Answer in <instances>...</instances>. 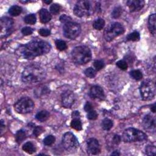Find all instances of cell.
<instances>
[{
    "label": "cell",
    "instance_id": "1",
    "mask_svg": "<svg viewBox=\"0 0 156 156\" xmlns=\"http://www.w3.org/2000/svg\"><path fill=\"white\" fill-rule=\"evenodd\" d=\"M51 49L50 44L40 40H33L26 45L19 46L16 51V55L22 58L32 60L38 56L48 53Z\"/></svg>",
    "mask_w": 156,
    "mask_h": 156
},
{
    "label": "cell",
    "instance_id": "2",
    "mask_svg": "<svg viewBox=\"0 0 156 156\" xmlns=\"http://www.w3.org/2000/svg\"><path fill=\"white\" fill-rule=\"evenodd\" d=\"M46 77L44 68L38 64H31L27 66L22 74V80L27 84H33L42 81Z\"/></svg>",
    "mask_w": 156,
    "mask_h": 156
},
{
    "label": "cell",
    "instance_id": "3",
    "mask_svg": "<svg viewBox=\"0 0 156 156\" xmlns=\"http://www.w3.org/2000/svg\"><path fill=\"white\" fill-rule=\"evenodd\" d=\"M100 3L96 2L93 5V3L88 0H81L77 2L73 9V13L78 17L85 16H90L95 11L100 10Z\"/></svg>",
    "mask_w": 156,
    "mask_h": 156
},
{
    "label": "cell",
    "instance_id": "4",
    "mask_svg": "<svg viewBox=\"0 0 156 156\" xmlns=\"http://www.w3.org/2000/svg\"><path fill=\"white\" fill-rule=\"evenodd\" d=\"M72 60L77 65H84L89 62L92 57L90 48L86 46H79L74 48L71 52Z\"/></svg>",
    "mask_w": 156,
    "mask_h": 156
},
{
    "label": "cell",
    "instance_id": "5",
    "mask_svg": "<svg viewBox=\"0 0 156 156\" xmlns=\"http://www.w3.org/2000/svg\"><path fill=\"white\" fill-rule=\"evenodd\" d=\"M148 136L143 132L135 128H130L126 129L122 136L123 142L132 143L136 142H143L147 140Z\"/></svg>",
    "mask_w": 156,
    "mask_h": 156
},
{
    "label": "cell",
    "instance_id": "6",
    "mask_svg": "<svg viewBox=\"0 0 156 156\" xmlns=\"http://www.w3.org/2000/svg\"><path fill=\"white\" fill-rule=\"evenodd\" d=\"M124 32L123 26L120 23L114 22L109 24L105 29L104 32V37L107 42L113 40L115 38Z\"/></svg>",
    "mask_w": 156,
    "mask_h": 156
},
{
    "label": "cell",
    "instance_id": "7",
    "mask_svg": "<svg viewBox=\"0 0 156 156\" xmlns=\"http://www.w3.org/2000/svg\"><path fill=\"white\" fill-rule=\"evenodd\" d=\"M140 92L143 100H152L155 94V83L150 80H146L143 81L140 85Z\"/></svg>",
    "mask_w": 156,
    "mask_h": 156
},
{
    "label": "cell",
    "instance_id": "8",
    "mask_svg": "<svg viewBox=\"0 0 156 156\" xmlns=\"http://www.w3.org/2000/svg\"><path fill=\"white\" fill-rule=\"evenodd\" d=\"M34 101L28 97H23L14 104V109L18 113L26 114L31 113L34 109Z\"/></svg>",
    "mask_w": 156,
    "mask_h": 156
},
{
    "label": "cell",
    "instance_id": "9",
    "mask_svg": "<svg viewBox=\"0 0 156 156\" xmlns=\"http://www.w3.org/2000/svg\"><path fill=\"white\" fill-rule=\"evenodd\" d=\"M81 32V28L79 23L75 22H69L64 25L63 32L64 36L71 40H74L80 35Z\"/></svg>",
    "mask_w": 156,
    "mask_h": 156
},
{
    "label": "cell",
    "instance_id": "10",
    "mask_svg": "<svg viewBox=\"0 0 156 156\" xmlns=\"http://www.w3.org/2000/svg\"><path fill=\"white\" fill-rule=\"evenodd\" d=\"M62 145L67 151L74 152L79 148L80 144L75 135L73 133L68 132L63 135Z\"/></svg>",
    "mask_w": 156,
    "mask_h": 156
},
{
    "label": "cell",
    "instance_id": "11",
    "mask_svg": "<svg viewBox=\"0 0 156 156\" xmlns=\"http://www.w3.org/2000/svg\"><path fill=\"white\" fill-rule=\"evenodd\" d=\"M14 20L8 16H3L0 20L1 37H7L14 31Z\"/></svg>",
    "mask_w": 156,
    "mask_h": 156
},
{
    "label": "cell",
    "instance_id": "12",
    "mask_svg": "<svg viewBox=\"0 0 156 156\" xmlns=\"http://www.w3.org/2000/svg\"><path fill=\"white\" fill-rule=\"evenodd\" d=\"M61 98L62 106L65 108H71L76 101V96L73 92L67 90L62 94Z\"/></svg>",
    "mask_w": 156,
    "mask_h": 156
},
{
    "label": "cell",
    "instance_id": "13",
    "mask_svg": "<svg viewBox=\"0 0 156 156\" xmlns=\"http://www.w3.org/2000/svg\"><path fill=\"white\" fill-rule=\"evenodd\" d=\"M143 126L145 129L149 132H155V118L151 115H146L143 120Z\"/></svg>",
    "mask_w": 156,
    "mask_h": 156
},
{
    "label": "cell",
    "instance_id": "14",
    "mask_svg": "<svg viewBox=\"0 0 156 156\" xmlns=\"http://www.w3.org/2000/svg\"><path fill=\"white\" fill-rule=\"evenodd\" d=\"M87 151L92 155L99 154L101 152L100 143L96 139L94 138L89 139L87 140Z\"/></svg>",
    "mask_w": 156,
    "mask_h": 156
},
{
    "label": "cell",
    "instance_id": "15",
    "mask_svg": "<svg viewBox=\"0 0 156 156\" xmlns=\"http://www.w3.org/2000/svg\"><path fill=\"white\" fill-rule=\"evenodd\" d=\"M89 94H90V96L92 98L98 99L101 101L104 100L106 98L103 89L98 86H93L90 88Z\"/></svg>",
    "mask_w": 156,
    "mask_h": 156
},
{
    "label": "cell",
    "instance_id": "16",
    "mask_svg": "<svg viewBox=\"0 0 156 156\" xmlns=\"http://www.w3.org/2000/svg\"><path fill=\"white\" fill-rule=\"evenodd\" d=\"M126 4L130 12H134L140 10L144 7L145 3L143 0H129Z\"/></svg>",
    "mask_w": 156,
    "mask_h": 156
},
{
    "label": "cell",
    "instance_id": "17",
    "mask_svg": "<svg viewBox=\"0 0 156 156\" xmlns=\"http://www.w3.org/2000/svg\"><path fill=\"white\" fill-rule=\"evenodd\" d=\"M39 16H40V22L42 23H47L52 18V16L49 11L46 9H42L39 12Z\"/></svg>",
    "mask_w": 156,
    "mask_h": 156
},
{
    "label": "cell",
    "instance_id": "18",
    "mask_svg": "<svg viewBox=\"0 0 156 156\" xmlns=\"http://www.w3.org/2000/svg\"><path fill=\"white\" fill-rule=\"evenodd\" d=\"M148 28L150 32L153 35H155V14H151L148 18Z\"/></svg>",
    "mask_w": 156,
    "mask_h": 156
},
{
    "label": "cell",
    "instance_id": "19",
    "mask_svg": "<svg viewBox=\"0 0 156 156\" xmlns=\"http://www.w3.org/2000/svg\"><path fill=\"white\" fill-rule=\"evenodd\" d=\"M50 117V113L46 110H42L38 112L35 115V118L41 122L46 121Z\"/></svg>",
    "mask_w": 156,
    "mask_h": 156
},
{
    "label": "cell",
    "instance_id": "20",
    "mask_svg": "<svg viewBox=\"0 0 156 156\" xmlns=\"http://www.w3.org/2000/svg\"><path fill=\"white\" fill-rule=\"evenodd\" d=\"M22 149L25 152L29 154H32L36 152V148L35 147L34 145L30 142L24 144Z\"/></svg>",
    "mask_w": 156,
    "mask_h": 156
},
{
    "label": "cell",
    "instance_id": "21",
    "mask_svg": "<svg viewBox=\"0 0 156 156\" xmlns=\"http://www.w3.org/2000/svg\"><path fill=\"white\" fill-rule=\"evenodd\" d=\"M26 133L24 130L21 129L16 132L15 134V140L18 144H20L22 142H23L26 139Z\"/></svg>",
    "mask_w": 156,
    "mask_h": 156
},
{
    "label": "cell",
    "instance_id": "22",
    "mask_svg": "<svg viewBox=\"0 0 156 156\" xmlns=\"http://www.w3.org/2000/svg\"><path fill=\"white\" fill-rule=\"evenodd\" d=\"M50 90L47 87L43 86L36 88L35 90V94L37 97H42L50 93Z\"/></svg>",
    "mask_w": 156,
    "mask_h": 156
},
{
    "label": "cell",
    "instance_id": "23",
    "mask_svg": "<svg viewBox=\"0 0 156 156\" xmlns=\"http://www.w3.org/2000/svg\"><path fill=\"white\" fill-rule=\"evenodd\" d=\"M22 12V8L18 6H12L9 9V14L13 16H18Z\"/></svg>",
    "mask_w": 156,
    "mask_h": 156
},
{
    "label": "cell",
    "instance_id": "24",
    "mask_svg": "<svg viewBox=\"0 0 156 156\" xmlns=\"http://www.w3.org/2000/svg\"><path fill=\"white\" fill-rule=\"evenodd\" d=\"M105 26V21L103 18H98L93 22V27L96 29L100 31L104 28Z\"/></svg>",
    "mask_w": 156,
    "mask_h": 156
},
{
    "label": "cell",
    "instance_id": "25",
    "mask_svg": "<svg viewBox=\"0 0 156 156\" xmlns=\"http://www.w3.org/2000/svg\"><path fill=\"white\" fill-rule=\"evenodd\" d=\"M140 34L136 31H134L132 33H130L126 37V40L128 41L137 42L140 40Z\"/></svg>",
    "mask_w": 156,
    "mask_h": 156
},
{
    "label": "cell",
    "instance_id": "26",
    "mask_svg": "<svg viewBox=\"0 0 156 156\" xmlns=\"http://www.w3.org/2000/svg\"><path fill=\"white\" fill-rule=\"evenodd\" d=\"M70 125L73 129L79 131L82 129V125L80 119H73L71 121Z\"/></svg>",
    "mask_w": 156,
    "mask_h": 156
},
{
    "label": "cell",
    "instance_id": "27",
    "mask_svg": "<svg viewBox=\"0 0 156 156\" xmlns=\"http://www.w3.org/2000/svg\"><path fill=\"white\" fill-rule=\"evenodd\" d=\"M113 125V122L111 120L109 119V118L104 119L103 120V122H102V123H101L102 128L105 130H110L112 128Z\"/></svg>",
    "mask_w": 156,
    "mask_h": 156
},
{
    "label": "cell",
    "instance_id": "28",
    "mask_svg": "<svg viewBox=\"0 0 156 156\" xmlns=\"http://www.w3.org/2000/svg\"><path fill=\"white\" fill-rule=\"evenodd\" d=\"M130 76L136 81H140L143 78L142 73L139 70H132L130 72Z\"/></svg>",
    "mask_w": 156,
    "mask_h": 156
},
{
    "label": "cell",
    "instance_id": "29",
    "mask_svg": "<svg viewBox=\"0 0 156 156\" xmlns=\"http://www.w3.org/2000/svg\"><path fill=\"white\" fill-rule=\"evenodd\" d=\"M24 21L26 23L29 24V25H34L36 23L37 21V18H36V16L35 14H29L28 15H26L25 18H24Z\"/></svg>",
    "mask_w": 156,
    "mask_h": 156
},
{
    "label": "cell",
    "instance_id": "30",
    "mask_svg": "<svg viewBox=\"0 0 156 156\" xmlns=\"http://www.w3.org/2000/svg\"><path fill=\"white\" fill-rule=\"evenodd\" d=\"M56 46L57 50L60 51H64L67 48V45L66 42L62 40H56Z\"/></svg>",
    "mask_w": 156,
    "mask_h": 156
},
{
    "label": "cell",
    "instance_id": "31",
    "mask_svg": "<svg viewBox=\"0 0 156 156\" xmlns=\"http://www.w3.org/2000/svg\"><path fill=\"white\" fill-rule=\"evenodd\" d=\"M123 13V9L120 6L116 7L113 9L112 12V17L113 18H119Z\"/></svg>",
    "mask_w": 156,
    "mask_h": 156
},
{
    "label": "cell",
    "instance_id": "32",
    "mask_svg": "<svg viewBox=\"0 0 156 156\" xmlns=\"http://www.w3.org/2000/svg\"><path fill=\"white\" fill-rule=\"evenodd\" d=\"M61 7L59 4L54 3L50 6V12L53 15H57L60 12Z\"/></svg>",
    "mask_w": 156,
    "mask_h": 156
},
{
    "label": "cell",
    "instance_id": "33",
    "mask_svg": "<svg viewBox=\"0 0 156 156\" xmlns=\"http://www.w3.org/2000/svg\"><path fill=\"white\" fill-rule=\"evenodd\" d=\"M84 73L87 77L90 78H94L96 75V70L92 67H89L85 70Z\"/></svg>",
    "mask_w": 156,
    "mask_h": 156
},
{
    "label": "cell",
    "instance_id": "34",
    "mask_svg": "<svg viewBox=\"0 0 156 156\" xmlns=\"http://www.w3.org/2000/svg\"><path fill=\"white\" fill-rule=\"evenodd\" d=\"M56 141V138L53 135H48L44 140V143L46 146H51Z\"/></svg>",
    "mask_w": 156,
    "mask_h": 156
},
{
    "label": "cell",
    "instance_id": "35",
    "mask_svg": "<svg viewBox=\"0 0 156 156\" xmlns=\"http://www.w3.org/2000/svg\"><path fill=\"white\" fill-rule=\"evenodd\" d=\"M146 154L148 155H155L156 154V149L155 146L148 145L146 147Z\"/></svg>",
    "mask_w": 156,
    "mask_h": 156
},
{
    "label": "cell",
    "instance_id": "36",
    "mask_svg": "<svg viewBox=\"0 0 156 156\" xmlns=\"http://www.w3.org/2000/svg\"><path fill=\"white\" fill-rule=\"evenodd\" d=\"M93 65L96 71H100L104 67V63L103 61L97 60L94 61Z\"/></svg>",
    "mask_w": 156,
    "mask_h": 156
},
{
    "label": "cell",
    "instance_id": "37",
    "mask_svg": "<svg viewBox=\"0 0 156 156\" xmlns=\"http://www.w3.org/2000/svg\"><path fill=\"white\" fill-rule=\"evenodd\" d=\"M116 65L117 67L122 70H126L128 67V63L124 60H121V61H118L116 62Z\"/></svg>",
    "mask_w": 156,
    "mask_h": 156
},
{
    "label": "cell",
    "instance_id": "38",
    "mask_svg": "<svg viewBox=\"0 0 156 156\" xmlns=\"http://www.w3.org/2000/svg\"><path fill=\"white\" fill-rule=\"evenodd\" d=\"M87 113H87V116L88 119H89L90 120H95L98 118V113L94 110H92Z\"/></svg>",
    "mask_w": 156,
    "mask_h": 156
},
{
    "label": "cell",
    "instance_id": "39",
    "mask_svg": "<svg viewBox=\"0 0 156 156\" xmlns=\"http://www.w3.org/2000/svg\"><path fill=\"white\" fill-rule=\"evenodd\" d=\"M44 131V129L42 126H37L35 127L33 130V134L34 136H35L36 137L38 136L41 134L43 133Z\"/></svg>",
    "mask_w": 156,
    "mask_h": 156
},
{
    "label": "cell",
    "instance_id": "40",
    "mask_svg": "<svg viewBox=\"0 0 156 156\" xmlns=\"http://www.w3.org/2000/svg\"><path fill=\"white\" fill-rule=\"evenodd\" d=\"M60 21L61 23H64V24H66L67 23H69V22H71V18L65 14L64 15H62L60 16Z\"/></svg>",
    "mask_w": 156,
    "mask_h": 156
},
{
    "label": "cell",
    "instance_id": "41",
    "mask_svg": "<svg viewBox=\"0 0 156 156\" xmlns=\"http://www.w3.org/2000/svg\"><path fill=\"white\" fill-rule=\"evenodd\" d=\"M38 34L42 37H48L51 34V31L48 29L42 28L38 30Z\"/></svg>",
    "mask_w": 156,
    "mask_h": 156
},
{
    "label": "cell",
    "instance_id": "42",
    "mask_svg": "<svg viewBox=\"0 0 156 156\" xmlns=\"http://www.w3.org/2000/svg\"><path fill=\"white\" fill-rule=\"evenodd\" d=\"M34 32V29L30 27H25L22 29V33L24 35H31Z\"/></svg>",
    "mask_w": 156,
    "mask_h": 156
},
{
    "label": "cell",
    "instance_id": "43",
    "mask_svg": "<svg viewBox=\"0 0 156 156\" xmlns=\"http://www.w3.org/2000/svg\"><path fill=\"white\" fill-rule=\"evenodd\" d=\"M122 139L118 135H115L113 137V143L115 145H118L121 142Z\"/></svg>",
    "mask_w": 156,
    "mask_h": 156
},
{
    "label": "cell",
    "instance_id": "44",
    "mask_svg": "<svg viewBox=\"0 0 156 156\" xmlns=\"http://www.w3.org/2000/svg\"><path fill=\"white\" fill-rule=\"evenodd\" d=\"M84 110L85 111H86L87 112H88L92 110H93V106L92 104L90 103V102H87L86 104L84 106Z\"/></svg>",
    "mask_w": 156,
    "mask_h": 156
},
{
    "label": "cell",
    "instance_id": "45",
    "mask_svg": "<svg viewBox=\"0 0 156 156\" xmlns=\"http://www.w3.org/2000/svg\"><path fill=\"white\" fill-rule=\"evenodd\" d=\"M72 117L73 119H80V113L78 111H74L72 113Z\"/></svg>",
    "mask_w": 156,
    "mask_h": 156
},
{
    "label": "cell",
    "instance_id": "46",
    "mask_svg": "<svg viewBox=\"0 0 156 156\" xmlns=\"http://www.w3.org/2000/svg\"><path fill=\"white\" fill-rule=\"evenodd\" d=\"M4 128H5V124H4L3 120H1V134H3Z\"/></svg>",
    "mask_w": 156,
    "mask_h": 156
},
{
    "label": "cell",
    "instance_id": "47",
    "mask_svg": "<svg viewBox=\"0 0 156 156\" xmlns=\"http://www.w3.org/2000/svg\"><path fill=\"white\" fill-rule=\"evenodd\" d=\"M151 110L153 113H155L156 111V106H155V104H154L151 106Z\"/></svg>",
    "mask_w": 156,
    "mask_h": 156
},
{
    "label": "cell",
    "instance_id": "48",
    "mask_svg": "<svg viewBox=\"0 0 156 156\" xmlns=\"http://www.w3.org/2000/svg\"><path fill=\"white\" fill-rule=\"evenodd\" d=\"M111 155L118 156V155H120V153L119 151H113V152L111 154Z\"/></svg>",
    "mask_w": 156,
    "mask_h": 156
},
{
    "label": "cell",
    "instance_id": "49",
    "mask_svg": "<svg viewBox=\"0 0 156 156\" xmlns=\"http://www.w3.org/2000/svg\"><path fill=\"white\" fill-rule=\"evenodd\" d=\"M44 3H46V4H50V3H52V1H44Z\"/></svg>",
    "mask_w": 156,
    "mask_h": 156
},
{
    "label": "cell",
    "instance_id": "50",
    "mask_svg": "<svg viewBox=\"0 0 156 156\" xmlns=\"http://www.w3.org/2000/svg\"><path fill=\"white\" fill-rule=\"evenodd\" d=\"M20 2L22 3H30L31 2V1H20Z\"/></svg>",
    "mask_w": 156,
    "mask_h": 156
}]
</instances>
